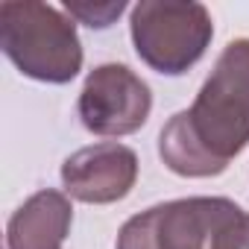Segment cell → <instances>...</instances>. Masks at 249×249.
<instances>
[{
    "label": "cell",
    "instance_id": "6da1fadb",
    "mask_svg": "<svg viewBox=\"0 0 249 249\" xmlns=\"http://www.w3.org/2000/svg\"><path fill=\"white\" fill-rule=\"evenodd\" d=\"M0 47L30 79L65 85L82 71V41L73 18L41 0L0 3Z\"/></svg>",
    "mask_w": 249,
    "mask_h": 249
},
{
    "label": "cell",
    "instance_id": "7a4b0ae2",
    "mask_svg": "<svg viewBox=\"0 0 249 249\" xmlns=\"http://www.w3.org/2000/svg\"><path fill=\"white\" fill-rule=\"evenodd\" d=\"M185 123L196 144L223 167L249 144V38L223 47Z\"/></svg>",
    "mask_w": 249,
    "mask_h": 249
},
{
    "label": "cell",
    "instance_id": "3957f363",
    "mask_svg": "<svg viewBox=\"0 0 249 249\" xmlns=\"http://www.w3.org/2000/svg\"><path fill=\"white\" fill-rule=\"evenodd\" d=\"M129 33L135 53L164 76H182L214 38L211 12L196 0H141L132 6Z\"/></svg>",
    "mask_w": 249,
    "mask_h": 249
},
{
    "label": "cell",
    "instance_id": "277c9868",
    "mask_svg": "<svg viewBox=\"0 0 249 249\" xmlns=\"http://www.w3.org/2000/svg\"><path fill=\"white\" fill-rule=\"evenodd\" d=\"M243 208L226 196H188L153 205L117 231V249H217L220 234Z\"/></svg>",
    "mask_w": 249,
    "mask_h": 249
},
{
    "label": "cell",
    "instance_id": "5b68a950",
    "mask_svg": "<svg viewBox=\"0 0 249 249\" xmlns=\"http://www.w3.org/2000/svg\"><path fill=\"white\" fill-rule=\"evenodd\" d=\"M76 108L88 132L100 138H123L147 123L153 111V91L126 65L108 62L88 73Z\"/></svg>",
    "mask_w": 249,
    "mask_h": 249
},
{
    "label": "cell",
    "instance_id": "8992f818",
    "mask_svg": "<svg viewBox=\"0 0 249 249\" xmlns=\"http://www.w3.org/2000/svg\"><path fill=\"white\" fill-rule=\"evenodd\" d=\"M138 179V156L126 144L103 141L76 150L62 164V185L71 199L108 205L123 199Z\"/></svg>",
    "mask_w": 249,
    "mask_h": 249
},
{
    "label": "cell",
    "instance_id": "52a82bcc",
    "mask_svg": "<svg viewBox=\"0 0 249 249\" xmlns=\"http://www.w3.org/2000/svg\"><path fill=\"white\" fill-rule=\"evenodd\" d=\"M73 223V208L62 191L33 194L6 226V249H62Z\"/></svg>",
    "mask_w": 249,
    "mask_h": 249
},
{
    "label": "cell",
    "instance_id": "ba28073f",
    "mask_svg": "<svg viewBox=\"0 0 249 249\" xmlns=\"http://www.w3.org/2000/svg\"><path fill=\"white\" fill-rule=\"evenodd\" d=\"M159 156L161 161L179 173V176H188V179H208V176H220L226 167L220 161H214L199 144L196 138L191 135L188 123H185V114H173L164 129L159 135Z\"/></svg>",
    "mask_w": 249,
    "mask_h": 249
},
{
    "label": "cell",
    "instance_id": "9c48e42d",
    "mask_svg": "<svg viewBox=\"0 0 249 249\" xmlns=\"http://www.w3.org/2000/svg\"><path fill=\"white\" fill-rule=\"evenodd\" d=\"M126 9V3L120 0H106V3H91V0H68L65 3V12L73 18V21H82L88 24L91 30H106L114 24V18H120V12Z\"/></svg>",
    "mask_w": 249,
    "mask_h": 249
},
{
    "label": "cell",
    "instance_id": "30bf717a",
    "mask_svg": "<svg viewBox=\"0 0 249 249\" xmlns=\"http://www.w3.org/2000/svg\"><path fill=\"white\" fill-rule=\"evenodd\" d=\"M217 249H249V214H237L229 229L220 234V243Z\"/></svg>",
    "mask_w": 249,
    "mask_h": 249
}]
</instances>
